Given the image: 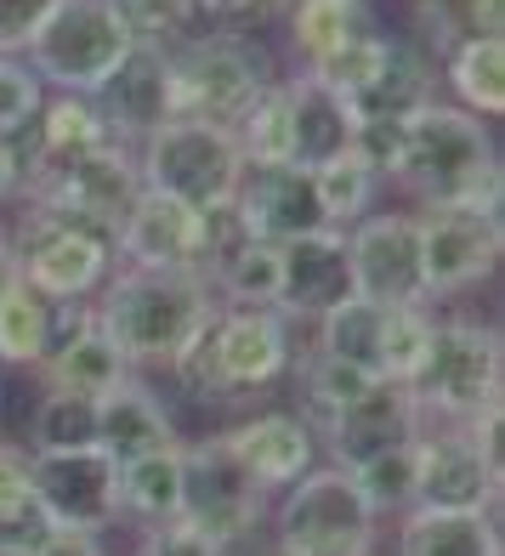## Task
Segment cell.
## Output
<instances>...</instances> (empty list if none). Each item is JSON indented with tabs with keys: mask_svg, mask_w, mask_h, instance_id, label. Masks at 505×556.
<instances>
[{
	"mask_svg": "<svg viewBox=\"0 0 505 556\" xmlns=\"http://www.w3.org/2000/svg\"><path fill=\"white\" fill-rule=\"evenodd\" d=\"M392 182L420 199V211H466L500 222L505 165L489 119L454 103H426L403 119V165Z\"/></svg>",
	"mask_w": 505,
	"mask_h": 556,
	"instance_id": "6da1fadb",
	"label": "cell"
},
{
	"mask_svg": "<svg viewBox=\"0 0 505 556\" xmlns=\"http://www.w3.org/2000/svg\"><path fill=\"white\" fill-rule=\"evenodd\" d=\"M211 313H216V295L182 273L114 267L109 285L91 295L97 330L114 341L131 375H171L193 352Z\"/></svg>",
	"mask_w": 505,
	"mask_h": 556,
	"instance_id": "7a4b0ae2",
	"label": "cell"
},
{
	"mask_svg": "<svg viewBox=\"0 0 505 556\" xmlns=\"http://www.w3.org/2000/svg\"><path fill=\"white\" fill-rule=\"evenodd\" d=\"M290 369L295 324H285L273 307H216L193 352L171 375L199 403H244L290 381Z\"/></svg>",
	"mask_w": 505,
	"mask_h": 556,
	"instance_id": "3957f363",
	"label": "cell"
},
{
	"mask_svg": "<svg viewBox=\"0 0 505 556\" xmlns=\"http://www.w3.org/2000/svg\"><path fill=\"white\" fill-rule=\"evenodd\" d=\"M171 52V109L176 119H205V125H233L279 86L273 58L262 52L244 29H193Z\"/></svg>",
	"mask_w": 505,
	"mask_h": 556,
	"instance_id": "277c9868",
	"label": "cell"
},
{
	"mask_svg": "<svg viewBox=\"0 0 505 556\" xmlns=\"http://www.w3.org/2000/svg\"><path fill=\"white\" fill-rule=\"evenodd\" d=\"M409 387L420 397L426 426H466V420L500 415V403H505L500 330L477 313H438L432 352H426V364Z\"/></svg>",
	"mask_w": 505,
	"mask_h": 556,
	"instance_id": "5b68a950",
	"label": "cell"
},
{
	"mask_svg": "<svg viewBox=\"0 0 505 556\" xmlns=\"http://www.w3.org/2000/svg\"><path fill=\"white\" fill-rule=\"evenodd\" d=\"M131 46L137 40L109 12V0H52L35 23L29 46H23V63L35 68V80L46 91L91 97Z\"/></svg>",
	"mask_w": 505,
	"mask_h": 556,
	"instance_id": "8992f818",
	"label": "cell"
},
{
	"mask_svg": "<svg viewBox=\"0 0 505 556\" xmlns=\"http://www.w3.org/2000/svg\"><path fill=\"white\" fill-rule=\"evenodd\" d=\"M267 522L279 556H375V540H381V522L364 505V494L330 460L290 483Z\"/></svg>",
	"mask_w": 505,
	"mask_h": 556,
	"instance_id": "52a82bcc",
	"label": "cell"
},
{
	"mask_svg": "<svg viewBox=\"0 0 505 556\" xmlns=\"http://www.w3.org/2000/svg\"><path fill=\"white\" fill-rule=\"evenodd\" d=\"M137 170L148 193H165L193 211H222L233 199L244 154L239 137L205 119H165L148 142H137Z\"/></svg>",
	"mask_w": 505,
	"mask_h": 556,
	"instance_id": "ba28073f",
	"label": "cell"
},
{
	"mask_svg": "<svg viewBox=\"0 0 505 556\" xmlns=\"http://www.w3.org/2000/svg\"><path fill=\"white\" fill-rule=\"evenodd\" d=\"M500 415L466 426H426L415 511H500Z\"/></svg>",
	"mask_w": 505,
	"mask_h": 556,
	"instance_id": "9c48e42d",
	"label": "cell"
},
{
	"mask_svg": "<svg viewBox=\"0 0 505 556\" xmlns=\"http://www.w3.org/2000/svg\"><path fill=\"white\" fill-rule=\"evenodd\" d=\"M182 522L205 528V534L216 545H227L233 556H239V545L256 540V528L267 522V494L239 471L222 432L182 438Z\"/></svg>",
	"mask_w": 505,
	"mask_h": 556,
	"instance_id": "30bf717a",
	"label": "cell"
},
{
	"mask_svg": "<svg viewBox=\"0 0 505 556\" xmlns=\"http://www.w3.org/2000/svg\"><path fill=\"white\" fill-rule=\"evenodd\" d=\"M12 250H17V278L29 290H40L46 301H91L97 290L109 285L114 273V244L86 233L74 222H58L35 205H23V222L12 233Z\"/></svg>",
	"mask_w": 505,
	"mask_h": 556,
	"instance_id": "8fae6325",
	"label": "cell"
},
{
	"mask_svg": "<svg viewBox=\"0 0 505 556\" xmlns=\"http://www.w3.org/2000/svg\"><path fill=\"white\" fill-rule=\"evenodd\" d=\"M137 193H142L137 148L109 142V148H97V154L74 160L68 170L46 176L40 188H29V199H23V205H35V211L58 216V222H74V227H86V233H97V239L114 244L125 211L137 205Z\"/></svg>",
	"mask_w": 505,
	"mask_h": 556,
	"instance_id": "7c38bea8",
	"label": "cell"
},
{
	"mask_svg": "<svg viewBox=\"0 0 505 556\" xmlns=\"http://www.w3.org/2000/svg\"><path fill=\"white\" fill-rule=\"evenodd\" d=\"M211 262V222L205 211L176 205L165 193H137V205L125 211L114 233V267H142V273H182L205 285Z\"/></svg>",
	"mask_w": 505,
	"mask_h": 556,
	"instance_id": "4fadbf2b",
	"label": "cell"
},
{
	"mask_svg": "<svg viewBox=\"0 0 505 556\" xmlns=\"http://www.w3.org/2000/svg\"><path fill=\"white\" fill-rule=\"evenodd\" d=\"M352 290L381 307H426L420 278V216L415 211H369L358 227H346Z\"/></svg>",
	"mask_w": 505,
	"mask_h": 556,
	"instance_id": "5bb4252c",
	"label": "cell"
},
{
	"mask_svg": "<svg viewBox=\"0 0 505 556\" xmlns=\"http://www.w3.org/2000/svg\"><path fill=\"white\" fill-rule=\"evenodd\" d=\"M420 216V278H426V307L454 301L477 285H489L500 267L505 233L489 216L466 211H415Z\"/></svg>",
	"mask_w": 505,
	"mask_h": 556,
	"instance_id": "9a60e30c",
	"label": "cell"
},
{
	"mask_svg": "<svg viewBox=\"0 0 505 556\" xmlns=\"http://www.w3.org/2000/svg\"><path fill=\"white\" fill-rule=\"evenodd\" d=\"M29 483L46 505V517H52V528L109 534V528L119 522V466L103 448L29 454Z\"/></svg>",
	"mask_w": 505,
	"mask_h": 556,
	"instance_id": "2e32d148",
	"label": "cell"
},
{
	"mask_svg": "<svg viewBox=\"0 0 505 556\" xmlns=\"http://www.w3.org/2000/svg\"><path fill=\"white\" fill-rule=\"evenodd\" d=\"M352 256L341 227H318L279 244V295L273 313L285 324H318L324 313H336L341 301H352Z\"/></svg>",
	"mask_w": 505,
	"mask_h": 556,
	"instance_id": "e0dca14e",
	"label": "cell"
},
{
	"mask_svg": "<svg viewBox=\"0 0 505 556\" xmlns=\"http://www.w3.org/2000/svg\"><path fill=\"white\" fill-rule=\"evenodd\" d=\"M420 432H426V415H420L415 387H403V381H369L318 432V454H330V466L352 471L358 460H369V454H381L392 443H409Z\"/></svg>",
	"mask_w": 505,
	"mask_h": 556,
	"instance_id": "ac0fdd59",
	"label": "cell"
},
{
	"mask_svg": "<svg viewBox=\"0 0 505 556\" xmlns=\"http://www.w3.org/2000/svg\"><path fill=\"white\" fill-rule=\"evenodd\" d=\"M222 443L262 494H285L290 483H301L318 466V438L295 409L239 415L233 426H222Z\"/></svg>",
	"mask_w": 505,
	"mask_h": 556,
	"instance_id": "d6986e66",
	"label": "cell"
},
{
	"mask_svg": "<svg viewBox=\"0 0 505 556\" xmlns=\"http://www.w3.org/2000/svg\"><path fill=\"white\" fill-rule=\"evenodd\" d=\"M91 109L103 114V125L125 148L148 142L165 119H176V109H171V52L137 40L131 52L119 58V68L91 91Z\"/></svg>",
	"mask_w": 505,
	"mask_h": 556,
	"instance_id": "ffe728a7",
	"label": "cell"
},
{
	"mask_svg": "<svg viewBox=\"0 0 505 556\" xmlns=\"http://www.w3.org/2000/svg\"><path fill=\"white\" fill-rule=\"evenodd\" d=\"M227 205L244 222V233L262 244H285V239H301V233H318L324 227L313 170H301V165H244Z\"/></svg>",
	"mask_w": 505,
	"mask_h": 556,
	"instance_id": "44dd1931",
	"label": "cell"
},
{
	"mask_svg": "<svg viewBox=\"0 0 505 556\" xmlns=\"http://www.w3.org/2000/svg\"><path fill=\"white\" fill-rule=\"evenodd\" d=\"M17 142H23V165H29V188H40L46 176L68 170L74 160H86V154H97V148L119 142V137L103 125V114L91 109V97L46 91L35 125H29ZM29 188H23V199H29Z\"/></svg>",
	"mask_w": 505,
	"mask_h": 556,
	"instance_id": "7402d4cb",
	"label": "cell"
},
{
	"mask_svg": "<svg viewBox=\"0 0 505 556\" xmlns=\"http://www.w3.org/2000/svg\"><path fill=\"white\" fill-rule=\"evenodd\" d=\"M279 97H285V119H290V165L318 170V165L352 154L358 114L346 109V97H336L324 80H313L301 68L290 80H279Z\"/></svg>",
	"mask_w": 505,
	"mask_h": 556,
	"instance_id": "603a6c76",
	"label": "cell"
},
{
	"mask_svg": "<svg viewBox=\"0 0 505 556\" xmlns=\"http://www.w3.org/2000/svg\"><path fill=\"white\" fill-rule=\"evenodd\" d=\"M35 375H40L46 392H74V397H97V403H103L109 392H119L125 381H137V375L125 369V358L114 352V341L97 330L91 301H80V307H74L63 341L52 346V358H46Z\"/></svg>",
	"mask_w": 505,
	"mask_h": 556,
	"instance_id": "cb8c5ba5",
	"label": "cell"
},
{
	"mask_svg": "<svg viewBox=\"0 0 505 556\" xmlns=\"http://www.w3.org/2000/svg\"><path fill=\"white\" fill-rule=\"evenodd\" d=\"M182 443L176 432V420L165 409V397L142 381H125L119 392H109L97 403V448L109 454V460H137V454H154V448H171Z\"/></svg>",
	"mask_w": 505,
	"mask_h": 556,
	"instance_id": "d4e9b609",
	"label": "cell"
},
{
	"mask_svg": "<svg viewBox=\"0 0 505 556\" xmlns=\"http://www.w3.org/2000/svg\"><path fill=\"white\" fill-rule=\"evenodd\" d=\"M74 307H80V301H74ZM74 307L46 301L40 290L23 285V278H12V285L0 290V364L40 369L46 358H52V346L63 341Z\"/></svg>",
	"mask_w": 505,
	"mask_h": 556,
	"instance_id": "484cf974",
	"label": "cell"
},
{
	"mask_svg": "<svg viewBox=\"0 0 505 556\" xmlns=\"http://www.w3.org/2000/svg\"><path fill=\"white\" fill-rule=\"evenodd\" d=\"M392 556H505L500 511H403Z\"/></svg>",
	"mask_w": 505,
	"mask_h": 556,
	"instance_id": "4316f807",
	"label": "cell"
},
{
	"mask_svg": "<svg viewBox=\"0 0 505 556\" xmlns=\"http://www.w3.org/2000/svg\"><path fill=\"white\" fill-rule=\"evenodd\" d=\"M426 103H438V68L426 58V46L415 40H392L381 74L364 86V97L352 103L358 119H409Z\"/></svg>",
	"mask_w": 505,
	"mask_h": 556,
	"instance_id": "83f0119b",
	"label": "cell"
},
{
	"mask_svg": "<svg viewBox=\"0 0 505 556\" xmlns=\"http://www.w3.org/2000/svg\"><path fill=\"white\" fill-rule=\"evenodd\" d=\"M285 29H290V46L301 68H324L336 52H346L352 40H364L375 29V17L364 0H290L285 12Z\"/></svg>",
	"mask_w": 505,
	"mask_h": 556,
	"instance_id": "f1b7e54d",
	"label": "cell"
},
{
	"mask_svg": "<svg viewBox=\"0 0 505 556\" xmlns=\"http://www.w3.org/2000/svg\"><path fill=\"white\" fill-rule=\"evenodd\" d=\"M182 517V443L119 460V522L154 528Z\"/></svg>",
	"mask_w": 505,
	"mask_h": 556,
	"instance_id": "f546056e",
	"label": "cell"
},
{
	"mask_svg": "<svg viewBox=\"0 0 505 556\" xmlns=\"http://www.w3.org/2000/svg\"><path fill=\"white\" fill-rule=\"evenodd\" d=\"M443 80L454 91V109L477 119L505 114V35H466L443 52Z\"/></svg>",
	"mask_w": 505,
	"mask_h": 556,
	"instance_id": "4dcf8cb0",
	"label": "cell"
},
{
	"mask_svg": "<svg viewBox=\"0 0 505 556\" xmlns=\"http://www.w3.org/2000/svg\"><path fill=\"white\" fill-rule=\"evenodd\" d=\"M313 346L324 352V358H336V364H346V369L369 375V381H381L387 307H381V301H364V295L341 301L336 313H324V318L313 324Z\"/></svg>",
	"mask_w": 505,
	"mask_h": 556,
	"instance_id": "1f68e13d",
	"label": "cell"
},
{
	"mask_svg": "<svg viewBox=\"0 0 505 556\" xmlns=\"http://www.w3.org/2000/svg\"><path fill=\"white\" fill-rule=\"evenodd\" d=\"M52 534V517L29 483V448L0 438V556H35Z\"/></svg>",
	"mask_w": 505,
	"mask_h": 556,
	"instance_id": "d6a6232c",
	"label": "cell"
},
{
	"mask_svg": "<svg viewBox=\"0 0 505 556\" xmlns=\"http://www.w3.org/2000/svg\"><path fill=\"white\" fill-rule=\"evenodd\" d=\"M205 290L216 295V307H273V295H279V244L239 239L211 262Z\"/></svg>",
	"mask_w": 505,
	"mask_h": 556,
	"instance_id": "836d02e7",
	"label": "cell"
},
{
	"mask_svg": "<svg viewBox=\"0 0 505 556\" xmlns=\"http://www.w3.org/2000/svg\"><path fill=\"white\" fill-rule=\"evenodd\" d=\"M352 489L364 494V505L375 511V522H397L403 511H415V483H420V438L392 443L381 454H369L346 471Z\"/></svg>",
	"mask_w": 505,
	"mask_h": 556,
	"instance_id": "e575fe53",
	"label": "cell"
},
{
	"mask_svg": "<svg viewBox=\"0 0 505 556\" xmlns=\"http://www.w3.org/2000/svg\"><path fill=\"white\" fill-rule=\"evenodd\" d=\"M29 454H68V448H97V397L74 392H40L29 432H23Z\"/></svg>",
	"mask_w": 505,
	"mask_h": 556,
	"instance_id": "d590c367",
	"label": "cell"
},
{
	"mask_svg": "<svg viewBox=\"0 0 505 556\" xmlns=\"http://www.w3.org/2000/svg\"><path fill=\"white\" fill-rule=\"evenodd\" d=\"M313 188H318V211H324V227H358L369 211H381L375 199H381V176L375 170H364L358 160H330V165H318L313 170Z\"/></svg>",
	"mask_w": 505,
	"mask_h": 556,
	"instance_id": "8d00e7d4",
	"label": "cell"
},
{
	"mask_svg": "<svg viewBox=\"0 0 505 556\" xmlns=\"http://www.w3.org/2000/svg\"><path fill=\"white\" fill-rule=\"evenodd\" d=\"M438 336V313L432 307H387V352H381V381H403L409 387L426 352Z\"/></svg>",
	"mask_w": 505,
	"mask_h": 556,
	"instance_id": "74e56055",
	"label": "cell"
},
{
	"mask_svg": "<svg viewBox=\"0 0 505 556\" xmlns=\"http://www.w3.org/2000/svg\"><path fill=\"white\" fill-rule=\"evenodd\" d=\"M109 12L125 23V35L142 46H176L182 35H193V17L182 0H109Z\"/></svg>",
	"mask_w": 505,
	"mask_h": 556,
	"instance_id": "f35d334b",
	"label": "cell"
},
{
	"mask_svg": "<svg viewBox=\"0 0 505 556\" xmlns=\"http://www.w3.org/2000/svg\"><path fill=\"white\" fill-rule=\"evenodd\" d=\"M46 103V86L23 58H0V137H23Z\"/></svg>",
	"mask_w": 505,
	"mask_h": 556,
	"instance_id": "ab89813d",
	"label": "cell"
},
{
	"mask_svg": "<svg viewBox=\"0 0 505 556\" xmlns=\"http://www.w3.org/2000/svg\"><path fill=\"white\" fill-rule=\"evenodd\" d=\"M131 556H233V551L216 545L205 528L171 517V522H154V528H137V551Z\"/></svg>",
	"mask_w": 505,
	"mask_h": 556,
	"instance_id": "60d3db41",
	"label": "cell"
},
{
	"mask_svg": "<svg viewBox=\"0 0 505 556\" xmlns=\"http://www.w3.org/2000/svg\"><path fill=\"white\" fill-rule=\"evenodd\" d=\"M352 160L364 170H375L381 182H392L403 165V119H358L352 131Z\"/></svg>",
	"mask_w": 505,
	"mask_h": 556,
	"instance_id": "b9f144b4",
	"label": "cell"
},
{
	"mask_svg": "<svg viewBox=\"0 0 505 556\" xmlns=\"http://www.w3.org/2000/svg\"><path fill=\"white\" fill-rule=\"evenodd\" d=\"M193 29L211 23V29H244V23H267V17H285L290 0H182Z\"/></svg>",
	"mask_w": 505,
	"mask_h": 556,
	"instance_id": "7bdbcfd3",
	"label": "cell"
},
{
	"mask_svg": "<svg viewBox=\"0 0 505 556\" xmlns=\"http://www.w3.org/2000/svg\"><path fill=\"white\" fill-rule=\"evenodd\" d=\"M46 7L52 0H0V58H23V46H29Z\"/></svg>",
	"mask_w": 505,
	"mask_h": 556,
	"instance_id": "ee69618b",
	"label": "cell"
},
{
	"mask_svg": "<svg viewBox=\"0 0 505 556\" xmlns=\"http://www.w3.org/2000/svg\"><path fill=\"white\" fill-rule=\"evenodd\" d=\"M35 556H109V545H103V534H86V528H52L35 545Z\"/></svg>",
	"mask_w": 505,
	"mask_h": 556,
	"instance_id": "f6af8a7d",
	"label": "cell"
},
{
	"mask_svg": "<svg viewBox=\"0 0 505 556\" xmlns=\"http://www.w3.org/2000/svg\"><path fill=\"white\" fill-rule=\"evenodd\" d=\"M29 188V165H23V142L17 137H0V205H12Z\"/></svg>",
	"mask_w": 505,
	"mask_h": 556,
	"instance_id": "bcb514c9",
	"label": "cell"
},
{
	"mask_svg": "<svg viewBox=\"0 0 505 556\" xmlns=\"http://www.w3.org/2000/svg\"><path fill=\"white\" fill-rule=\"evenodd\" d=\"M17 278V250H12V227H0V290Z\"/></svg>",
	"mask_w": 505,
	"mask_h": 556,
	"instance_id": "7dc6e473",
	"label": "cell"
},
{
	"mask_svg": "<svg viewBox=\"0 0 505 556\" xmlns=\"http://www.w3.org/2000/svg\"><path fill=\"white\" fill-rule=\"evenodd\" d=\"M256 556H279V551H273V545H267V551H256Z\"/></svg>",
	"mask_w": 505,
	"mask_h": 556,
	"instance_id": "c3c4849f",
	"label": "cell"
},
{
	"mask_svg": "<svg viewBox=\"0 0 505 556\" xmlns=\"http://www.w3.org/2000/svg\"><path fill=\"white\" fill-rule=\"evenodd\" d=\"M432 7H443V0H432Z\"/></svg>",
	"mask_w": 505,
	"mask_h": 556,
	"instance_id": "681fc988",
	"label": "cell"
},
{
	"mask_svg": "<svg viewBox=\"0 0 505 556\" xmlns=\"http://www.w3.org/2000/svg\"><path fill=\"white\" fill-rule=\"evenodd\" d=\"M364 7H369V0H364Z\"/></svg>",
	"mask_w": 505,
	"mask_h": 556,
	"instance_id": "f907efd6",
	"label": "cell"
},
{
	"mask_svg": "<svg viewBox=\"0 0 505 556\" xmlns=\"http://www.w3.org/2000/svg\"><path fill=\"white\" fill-rule=\"evenodd\" d=\"M375 556H381V551H375Z\"/></svg>",
	"mask_w": 505,
	"mask_h": 556,
	"instance_id": "816d5d0a",
	"label": "cell"
}]
</instances>
